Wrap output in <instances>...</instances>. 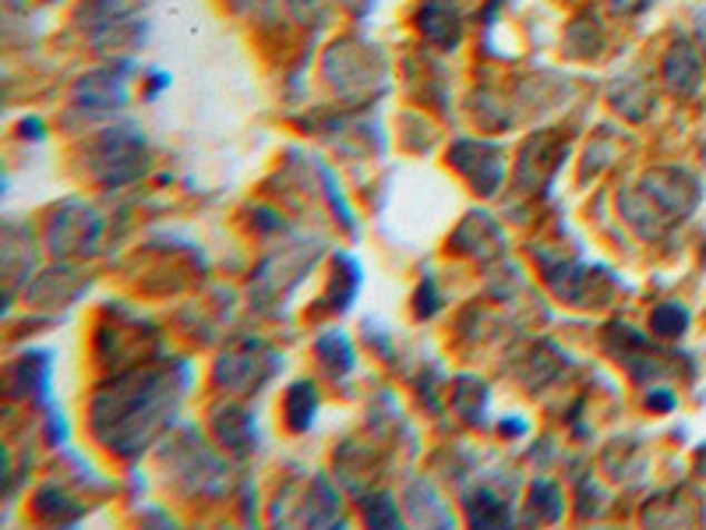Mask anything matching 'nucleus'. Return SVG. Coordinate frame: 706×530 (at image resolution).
Segmentation results:
<instances>
[{
	"label": "nucleus",
	"mask_w": 706,
	"mask_h": 530,
	"mask_svg": "<svg viewBox=\"0 0 706 530\" xmlns=\"http://www.w3.org/2000/svg\"><path fill=\"white\" fill-rule=\"evenodd\" d=\"M654 325H660V333H682L685 312H678V308H660V312L654 315Z\"/></svg>",
	"instance_id": "f257e3e1"
},
{
	"label": "nucleus",
	"mask_w": 706,
	"mask_h": 530,
	"mask_svg": "<svg viewBox=\"0 0 706 530\" xmlns=\"http://www.w3.org/2000/svg\"><path fill=\"white\" fill-rule=\"evenodd\" d=\"M703 32H706V26H703Z\"/></svg>",
	"instance_id": "f03ea898"
}]
</instances>
